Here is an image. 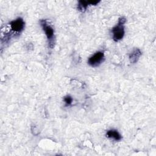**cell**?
I'll return each mask as SVG.
<instances>
[{"instance_id":"1","label":"cell","mask_w":156,"mask_h":156,"mask_svg":"<svg viewBox=\"0 0 156 156\" xmlns=\"http://www.w3.org/2000/svg\"><path fill=\"white\" fill-rule=\"evenodd\" d=\"M40 24L45 32V34L49 40V46L51 48H52L54 46V29L53 28L48 24L47 20H40Z\"/></svg>"},{"instance_id":"2","label":"cell","mask_w":156,"mask_h":156,"mask_svg":"<svg viewBox=\"0 0 156 156\" xmlns=\"http://www.w3.org/2000/svg\"><path fill=\"white\" fill-rule=\"evenodd\" d=\"M104 58V54L102 52L99 51L96 52L93 55L90 57L88 58V64L93 67L99 66L101 62L103 61Z\"/></svg>"},{"instance_id":"3","label":"cell","mask_w":156,"mask_h":156,"mask_svg":"<svg viewBox=\"0 0 156 156\" xmlns=\"http://www.w3.org/2000/svg\"><path fill=\"white\" fill-rule=\"evenodd\" d=\"M113 39L115 41L121 40L124 35V29L122 24L118 23V24L112 29Z\"/></svg>"},{"instance_id":"4","label":"cell","mask_w":156,"mask_h":156,"mask_svg":"<svg viewBox=\"0 0 156 156\" xmlns=\"http://www.w3.org/2000/svg\"><path fill=\"white\" fill-rule=\"evenodd\" d=\"M10 26L11 29L14 32L19 33L23 30L24 27V22L22 18H19L11 21Z\"/></svg>"},{"instance_id":"5","label":"cell","mask_w":156,"mask_h":156,"mask_svg":"<svg viewBox=\"0 0 156 156\" xmlns=\"http://www.w3.org/2000/svg\"><path fill=\"white\" fill-rule=\"evenodd\" d=\"M99 2V1H79L77 8L80 11L84 12L89 5H96Z\"/></svg>"},{"instance_id":"6","label":"cell","mask_w":156,"mask_h":156,"mask_svg":"<svg viewBox=\"0 0 156 156\" xmlns=\"http://www.w3.org/2000/svg\"><path fill=\"white\" fill-rule=\"evenodd\" d=\"M141 51L139 49H138V48H135L129 54L130 62L131 63H136L138 60V59H139L140 57L141 56Z\"/></svg>"},{"instance_id":"7","label":"cell","mask_w":156,"mask_h":156,"mask_svg":"<svg viewBox=\"0 0 156 156\" xmlns=\"http://www.w3.org/2000/svg\"><path fill=\"white\" fill-rule=\"evenodd\" d=\"M107 136L110 138H113L116 141H119L122 138L121 135L116 130H109L107 132Z\"/></svg>"},{"instance_id":"8","label":"cell","mask_w":156,"mask_h":156,"mask_svg":"<svg viewBox=\"0 0 156 156\" xmlns=\"http://www.w3.org/2000/svg\"><path fill=\"white\" fill-rule=\"evenodd\" d=\"M64 101H65L66 104L68 105H70V104H71V102H72V101H73V99H72V98H71V96H67L65 97Z\"/></svg>"},{"instance_id":"9","label":"cell","mask_w":156,"mask_h":156,"mask_svg":"<svg viewBox=\"0 0 156 156\" xmlns=\"http://www.w3.org/2000/svg\"><path fill=\"white\" fill-rule=\"evenodd\" d=\"M126 18L124 17H121L119 19V20H118V23L120 24H122L123 25L126 23Z\"/></svg>"}]
</instances>
